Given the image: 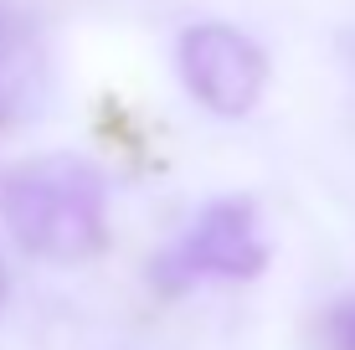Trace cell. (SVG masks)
I'll list each match as a JSON object with an SVG mask.
<instances>
[{"instance_id":"277c9868","label":"cell","mask_w":355,"mask_h":350,"mask_svg":"<svg viewBox=\"0 0 355 350\" xmlns=\"http://www.w3.org/2000/svg\"><path fill=\"white\" fill-rule=\"evenodd\" d=\"M36 72H42V57H36L31 31L10 10H0V124L21 114V103L36 88Z\"/></svg>"},{"instance_id":"5b68a950","label":"cell","mask_w":355,"mask_h":350,"mask_svg":"<svg viewBox=\"0 0 355 350\" xmlns=\"http://www.w3.org/2000/svg\"><path fill=\"white\" fill-rule=\"evenodd\" d=\"M314 350H355V294L314 320Z\"/></svg>"},{"instance_id":"7a4b0ae2","label":"cell","mask_w":355,"mask_h":350,"mask_svg":"<svg viewBox=\"0 0 355 350\" xmlns=\"http://www.w3.org/2000/svg\"><path fill=\"white\" fill-rule=\"evenodd\" d=\"M263 268H268V243L258 227V207L248 196H222L155 258L150 279L175 294V288H191L201 279L248 283Z\"/></svg>"},{"instance_id":"3957f363","label":"cell","mask_w":355,"mask_h":350,"mask_svg":"<svg viewBox=\"0 0 355 350\" xmlns=\"http://www.w3.org/2000/svg\"><path fill=\"white\" fill-rule=\"evenodd\" d=\"M180 78H186L191 98L211 108L216 119H242L252 114L268 88V57L248 31L227 26V21H201V26L180 31L175 46Z\"/></svg>"},{"instance_id":"6da1fadb","label":"cell","mask_w":355,"mask_h":350,"mask_svg":"<svg viewBox=\"0 0 355 350\" xmlns=\"http://www.w3.org/2000/svg\"><path fill=\"white\" fill-rule=\"evenodd\" d=\"M6 227L42 263H88L108 243V186L83 155H36L0 180Z\"/></svg>"}]
</instances>
